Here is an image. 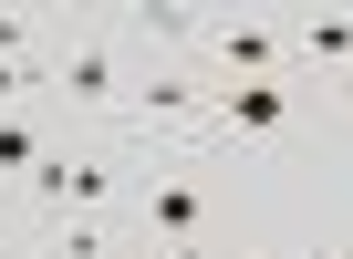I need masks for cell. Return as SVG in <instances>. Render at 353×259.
<instances>
[{
    "label": "cell",
    "mask_w": 353,
    "mask_h": 259,
    "mask_svg": "<svg viewBox=\"0 0 353 259\" xmlns=\"http://www.w3.org/2000/svg\"><path fill=\"white\" fill-rule=\"evenodd\" d=\"M32 197H42L52 218H94V207L114 197V156H52V145H42V166H32Z\"/></svg>",
    "instance_id": "1"
},
{
    "label": "cell",
    "mask_w": 353,
    "mask_h": 259,
    "mask_svg": "<svg viewBox=\"0 0 353 259\" xmlns=\"http://www.w3.org/2000/svg\"><path fill=\"white\" fill-rule=\"evenodd\" d=\"M125 52L114 42H63V63H52V94L63 104H125Z\"/></svg>",
    "instance_id": "2"
},
{
    "label": "cell",
    "mask_w": 353,
    "mask_h": 259,
    "mask_svg": "<svg viewBox=\"0 0 353 259\" xmlns=\"http://www.w3.org/2000/svg\"><path fill=\"white\" fill-rule=\"evenodd\" d=\"M208 125H219V135H281V125H291L281 73H270V83H229V94H208Z\"/></svg>",
    "instance_id": "3"
},
{
    "label": "cell",
    "mask_w": 353,
    "mask_h": 259,
    "mask_svg": "<svg viewBox=\"0 0 353 259\" xmlns=\"http://www.w3.org/2000/svg\"><path fill=\"white\" fill-rule=\"evenodd\" d=\"M125 104H135V125H208V94L188 73H135Z\"/></svg>",
    "instance_id": "4"
},
{
    "label": "cell",
    "mask_w": 353,
    "mask_h": 259,
    "mask_svg": "<svg viewBox=\"0 0 353 259\" xmlns=\"http://www.w3.org/2000/svg\"><path fill=\"white\" fill-rule=\"evenodd\" d=\"M208 52L229 63V83H270V73H281V32H270V21H219Z\"/></svg>",
    "instance_id": "5"
},
{
    "label": "cell",
    "mask_w": 353,
    "mask_h": 259,
    "mask_svg": "<svg viewBox=\"0 0 353 259\" xmlns=\"http://www.w3.org/2000/svg\"><path fill=\"white\" fill-rule=\"evenodd\" d=\"M198 228H208L198 176H156V187H145V238H198Z\"/></svg>",
    "instance_id": "6"
},
{
    "label": "cell",
    "mask_w": 353,
    "mask_h": 259,
    "mask_svg": "<svg viewBox=\"0 0 353 259\" xmlns=\"http://www.w3.org/2000/svg\"><path fill=\"white\" fill-rule=\"evenodd\" d=\"M301 52L312 63H353V11H312L301 21Z\"/></svg>",
    "instance_id": "7"
},
{
    "label": "cell",
    "mask_w": 353,
    "mask_h": 259,
    "mask_svg": "<svg viewBox=\"0 0 353 259\" xmlns=\"http://www.w3.org/2000/svg\"><path fill=\"white\" fill-rule=\"evenodd\" d=\"M42 259H114V238H104V228H94V218H63V228H52V249H42Z\"/></svg>",
    "instance_id": "8"
},
{
    "label": "cell",
    "mask_w": 353,
    "mask_h": 259,
    "mask_svg": "<svg viewBox=\"0 0 353 259\" xmlns=\"http://www.w3.org/2000/svg\"><path fill=\"white\" fill-rule=\"evenodd\" d=\"M32 166H42V135L21 114H0V176H32Z\"/></svg>",
    "instance_id": "9"
},
{
    "label": "cell",
    "mask_w": 353,
    "mask_h": 259,
    "mask_svg": "<svg viewBox=\"0 0 353 259\" xmlns=\"http://www.w3.org/2000/svg\"><path fill=\"white\" fill-rule=\"evenodd\" d=\"M32 94H52V63H0V114L32 104Z\"/></svg>",
    "instance_id": "10"
},
{
    "label": "cell",
    "mask_w": 353,
    "mask_h": 259,
    "mask_svg": "<svg viewBox=\"0 0 353 259\" xmlns=\"http://www.w3.org/2000/svg\"><path fill=\"white\" fill-rule=\"evenodd\" d=\"M145 32H156V42H198V11H176V0H156V11H145Z\"/></svg>",
    "instance_id": "11"
},
{
    "label": "cell",
    "mask_w": 353,
    "mask_h": 259,
    "mask_svg": "<svg viewBox=\"0 0 353 259\" xmlns=\"http://www.w3.org/2000/svg\"><path fill=\"white\" fill-rule=\"evenodd\" d=\"M156 259H219L208 238H156Z\"/></svg>",
    "instance_id": "12"
}]
</instances>
